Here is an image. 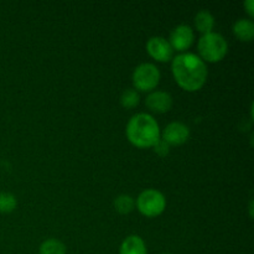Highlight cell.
<instances>
[{
	"label": "cell",
	"mask_w": 254,
	"mask_h": 254,
	"mask_svg": "<svg viewBox=\"0 0 254 254\" xmlns=\"http://www.w3.org/2000/svg\"><path fill=\"white\" fill-rule=\"evenodd\" d=\"M119 254H148V251L140 236L130 235L122 242Z\"/></svg>",
	"instance_id": "30bf717a"
},
{
	"label": "cell",
	"mask_w": 254,
	"mask_h": 254,
	"mask_svg": "<svg viewBox=\"0 0 254 254\" xmlns=\"http://www.w3.org/2000/svg\"><path fill=\"white\" fill-rule=\"evenodd\" d=\"M133 84L136 91L151 92L156 88L160 82V71L151 62H143L134 68Z\"/></svg>",
	"instance_id": "5b68a950"
},
{
	"label": "cell",
	"mask_w": 254,
	"mask_h": 254,
	"mask_svg": "<svg viewBox=\"0 0 254 254\" xmlns=\"http://www.w3.org/2000/svg\"><path fill=\"white\" fill-rule=\"evenodd\" d=\"M193 39H195V34H193L192 27L188 24H180L173 29L169 42L173 50L185 51L192 45Z\"/></svg>",
	"instance_id": "52a82bcc"
},
{
	"label": "cell",
	"mask_w": 254,
	"mask_h": 254,
	"mask_svg": "<svg viewBox=\"0 0 254 254\" xmlns=\"http://www.w3.org/2000/svg\"><path fill=\"white\" fill-rule=\"evenodd\" d=\"M17 201L16 197L11 192H0V212L1 213H10L16 208Z\"/></svg>",
	"instance_id": "2e32d148"
},
{
	"label": "cell",
	"mask_w": 254,
	"mask_h": 254,
	"mask_svg": "<svg viewBox=\"0 0 254 254\" xmlns=\"http://www.w3.org/2000/svg\"><path fill=\"white\" fill-rule=\"evenodd\" d=\"M193 21H195L196 29L202 32V35L212 31L213 26H215V16L208 10H200L195 15Z\"/></svg>",
	"instance_id": "7c38bea8"
},
{
	"label": "cell",
	"mask_w": 254,
	"mask_h": 254,
	"mask_svg": "<svg viewBox=\"0 0 254 254\" xmlns=\"http://www.w3.org/2000/svg\"><path fill=\"white\" fill-rule=\"evenodd\" d=\"M146 51L159 62H166L173 59L174 50L169 40L163 36H153L146 42Z\"/></svg>",
	"instance_id": "8992f818"
},
{
	"label": "cell",
	"mask_w": 254,
	"mask_h": 254,
	"mask_svg": "<svg viewBox=\"0 0 254 254\" xmlns=\"http://www.w3.org/2000/svg\"><path fill=\"white\" fill-rule=\"evenodd\" d=\"M163 254H170V253H163Z\"/></svg>",
	"instance_id": "d6986e66"
},
{
	"label": "cell",
	"mask_w": 254,
	"mask_h": 254,
	"mask_svg": "<svg viewBox=\"0 0 254 254\" xmlns=\"http://www.w3.org/2000/svg\"><path fill=\"white\" fill-rule=\"evenodd\" d=\"M233 34L241 40V41H252L254 37V22L251 19H238L233 24Z\"/></svg>",
	"instance_id": "8fae6325"
},
{
	"label": "cell",
	"mask_w": 254,
	"mask_h": 254,
	"mask_svg": "<svg viewBox=\"0 0 254 254\" xmlns=\"http://www.w3.org/2000/svg\"><path fill=\"white\" fill-rule=\"evenodd\" d=\"M40 254H66V246L56 238L45 240L40 245Z\"/></svg>",
	"instance_id": "4fadbf2b"
},
{
	"label": "cell",
	"mask_w": 254,
	"mask_h": 254,
	"mask_svg": "<svg viewBox=\"0 0 254 254\" xmlns=\"http://www.w3.org/2000/svg\"><path fill=\"white\" fill-rule=\"evenodd\" d=\"M146 107L155 113H166L173 107V97L165 91H151L145 99Z\"/></svg>",
	"instance_id": "9c48e42d"
},
{
	"label": "cell",
	"mask_w": 254,
	"mask_h": 254,
	"mask_svg": "<svg viewBox=\"0 0 254 254\" xmlns=\"http://www.w3.org/2000/svg\"><path fill=\"white\" fill-rule=\"evenodd\" d=\"M153 148H154V151L160 156H166L169 154V151H170V145H169L166 141H164L161 138L154 144Z\"/></svg>",
	"instance_id": "e0dca14e"
},
{
	"label": "cell",
	"mask_w": 254,
	"mask_h": 254,
	"mask_svg": "<svg viewBox=\"0 0 254 254\" xmlns=\"http://www.w3.org/2000/svg\"><path fill=\"white\" fill-rule=\"evenodd\" d=\"M126 134L128 140L138 148H153L160 139V127L149 113H136L129 119Z\"/></svg>",
	"instance_id": "7a4b0ae2"
},
{
	"label": "cell",
	"mask_w": 254,
	"mask_h": 254,
	"mask_svg": "<svg viewBox=\"0 0 254 254\" xmlns=\"http://www.w3.org/2000/svg\"><path fill=\"white\" fill-rule=\"evenodd\" d=\"M197 49L203 61L218 62L227 55L228 42L220 32L211 31L200 37Z\"/></svg>",
	"instance_id": "3957f363"
},
{
	"label": "cell",
	"mask_w": 254,
	"mask_h": 254,
	"mask_svg": "<svg viewBox=\"0 0 254 254\" xmlns=\"http://www.w3.org/2000/svg\"><path fill=\"white\" fill-rule=\"evenodd\" d=\"M243 5H245V7H246V11H247L251 16H253L254 15V1L253 0H246L245 4Z\"/></svg>",
	"instance_id": "ac0fdd59"
},
{
	"label": "cell",
	"mask_w": 254,
	"mask_h": 254,
	"mask_svg": "<svg viewBox=\"0 0 254 254\" xmlns=\"http://www.w3.org/2000/svg\"><path fill=\"white\" fill-rule=\"evenodd\" d=\"M189 138H190V128L181 122L169 123L164 129L163 136H161V139L166 141L169 145H181L186 143Z\"/></svg>",
	"instance_id": "ba28073f"
},
{
	"label": "cell",
	"mask_w": 254,
	"mask_h": 254,
	"mask_svg": "<svg viewBox=\"0 0 254 254\" xmlns=\"http://www.w3.org/2000/svg\"><path fill=\"white\" fill-rule=\"evenodd\" d=\"M134 206H135V201L130 195L123 193V195H119L114 200V208L122 215H127V213L131 212L134 210Z\"/></svg>",
	"instance_id": "5bb4252c"
},
{
	"label": "cell",
	"mask_w": 254,
	"mask_h": 254,
	"mask_svg": "<svg viewBox=\"0 0 254 254\" xmlns=\"http://www.w3.org/2000/svg\"><path fill=\"white\" fill-rule=\"evenodd\" d=\"M135 205L141 215L146 217H156L165 210L166 198L161 191L156 189H146L139 193Z\"/></svg>",
	"instance_id": "277c9868"
},
{
	"label": "cell",
	"mask_w": 254,
	"mask_h": 254,
	"mask_svg": "<svg viewBox=\"0 0 254 254\" xmlns=\"http://www.w3.org/2000/svg\"><path fill=\"white\" fill-rule=\"evenodd\" d=\"M140 102V94L136 89L134 88H128L122 93L121 96V104L124 108H134L136 107Z\"/></svg>",
	"instance_id": "9a60e30c"
},
{
	"label": "cell",
	"mask_w": 254,
	"mask_h": 254,
	"mask_svg": "<svg viewBox=\"0 0 254 254\" xmlns=\"http://www.w3.org/2000/svg\"><path fill=\"white\" fill-rule=\"evenodd\" d=\"M171 72L179 86L188 92L202 88L208 74L205 61L192 52L176 55L171 61Z\"/></svg>",
	"instance_id": "6da1fadb"
}]
</instances>
